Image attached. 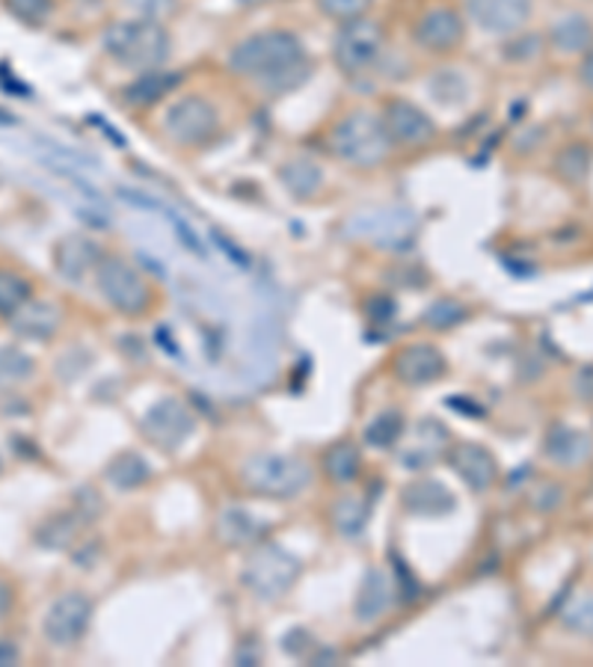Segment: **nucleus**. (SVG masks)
<instances>
[{
	"mask_svg": "<svg viewBox=\"0 0 593 667\" xmlns=\"http://www.w3.org/2000/svg\"><path fill=\"white\" fill-rule=\"evenodd\" d=\"M89 620H92V602L72 590L51 602L48 614H45V638L54 647H75L84 635H87Z\"/></svg>",
	"mask_w": 593,
	"mask_h": 667,
	"instance_id": "nucleus-9",
	"label": "nucleus"
},
{
	"mask_svg": "<svg viewBox=\"0 0 593 667\" xmlns=\"http://www.w3.org/2000/svg\"><path fill=\"white\" fill-rule=\"evenodd\" d=\"M10 605H12V590L7 588L3 581H0V620L7 617V611H10Z\"/></svg>",
	"mask_w": 593,
	"mask_h": 667,
	"instance_id": "nucleus-41",
	"label": "nucleus"
},
{
	"mask_svg": "<svg viewBox=\"0 0 593 667\" xmlns=\"http://www.w3.org/2000/svg\"><path fill=\"white\" fill-rule=\"evenodd\" d=\"M371 516V504L362 499V495H348V499H341L336 504V511H332V523L339 528V534L344 537H356V534L365 528Z\"/></svg>",
	"mask_w": 593,
	"mask_h": 667,
	"instance_id": "nucleus-29",
	"label": "nucleus"
},
{
	"mask_svg": "<svg viewBox=\"0 0 593 667\" xmlns=\"http://www.w3.org/2000/svg\"><path fill=\"white\" fill-rule=\"evenodd\" d=\"M413 36H416V42L425 51L448 54V51H454L460 42L466 40V24H463V15L458 10L433 7V10H428L416 21Z\"/></svg>",
	"mask_w": 593,
	"mask_h": 667,
	"instance_id": "nucleus-12",
	"label": "nucleus"
},
{
	"mask_svg": "<svg viewBox=\"0 0 593 667\" xmlns=\"http://www.w3.org/2000/svg\"><path fill=\"white\" fill-rule=\"evenodd\" d=\"M19 658V649L12 647L10 641H0V665H12Z\"/></svg>",
	"mask_w": 593,
	"mask_h": 667,
	"instance_id": "nucleus-40",
	"label": "nucleus"
},
{
	"mask_svg": "<svg viewBox=\"0 0 593 667\" xmlns=\"http://www.w3.org/2000/svg\"><path fill=\"white\" fill-rule=\"evenodd\" d=\"M400 434H404V418H400L398 409H386L365 427V442L374 445V448H392L400 439Z\"/></svg>",
	"mask_w": 593,
	"mask_h": 667,
	"instance_id": "nucleus-31",
	"label": "nucleus"
},
{
	"mask_svg": "<svg viewBox=\"0 0 593 667\" xmlns=\"http://www.w3.org/2000/svg\"><path fill=\"white\" fill-rule=\"evenodd\" d=\"M323 472L332 484H351L360 474V451L351 442L332 445L327 457H323Z\"/></svg>",
	"mask_w": 593,
	"mask_h": 667,
	"instance_id": "nucleus-28",
	"label": "nucleus"
},
{
	"mask_svg": "<svg viewBox=\"0 0 593 667\" xmlns=\"http://www.w3.org/2000/svg\"><path fill=\"white\" fill-rule=\"evenodd\" d=\"M404 507L416 516H442L454 511V495L437 481H416L404 490Z\"/></svg>",
	"mask_w": 593,
	"mask_h": 667,
	"instance_id": "nucleus-19",
	"label": "nucleus"
},
{
	"mask_svg": "<svg viewBox=\"0 0 593 667\" xmlns=\"http://www.w3.org/2000/svg\"><path fill=\"white\" fill-rule=\"evenodd\" d=\"M101 262V252L89 238L72 234L57 247V271L72 282H80L87 273H92Z\"/></svg>",
	"mask_w": 593,
	"mask_h": 667,
	"instance_id": "nucleus-17",
	"label": "nucleus"
},
{
	"mask_svg": "<svg viewBox=\"0 0 593 667\" xmlns=\"http://www.w3.org/2000/svg\"><path fill=\"white\" fill-rule=\"evenodd\" d=\"M125 7L134 12L136 19L164 21L166 15H173L178 7V0H125Z\"/></svg>",
	"mask_w": 593,
	"mask_h": 667,
	"instance_id": "nucleus-35",
	"label": "nucleus"
},
{
	"mask_svg": "<svg viewBox=\"0 0 593 667\" xmlns=\"http://www.w3.org/2000/svg\"><path fill=\"white\" fill-rule=\"evenodd\" d=\"M12 329L24 336V339L48 341L59 327V311L45 300H28L10 318Z\"/></svg>",
	"mask_w": 593,
	"mask_h": 667,
	"instance_id": "nucleus-18",
	"label": "nucleus"
},
{
	"mask_svg": "<svg viewBox=\"0 0 593 667\" xmlns=\"http://www.w3.org/2000/svg\"><path fill=\"white\" fill-rule=\"evenodd\" d=\"M105 51L119 66L149 72V68L164 66L173 51V40L161 21L131 19L119 21L105 33Z\"/></svg>",
	"mask_w": 593,
	"mask_h": 667,
	"instance_id": "nucleus-3",
	"label": "nucleus"
},
{
	"mask_svg": "<svg viewBox=\"0 0 593 667\" xmlns=\"http://www.w3.org/2000/svg\"><path fill=\"white\" fill-rule=\"evenodd\" d=\"M96 285L101 291V297L122 315H146L152 306V285L143 273L136 271L134 264L110 255L101 259L96 267Z\"/></svg>",
	"mask_w": 593,
	"mask_h": 667,
	"instance_id": "nucleus-5",
	"label": "nucleus"
},
{
	"mask_svg": "<svg viewBox=\"0 0 593 667\" xmlns=\"http://www.w3.org/2000/svg\"><path fill=\"white\" fill-rule=\"evenodd\" d=\"M300 576V561L288 555L283 546H259L243 564V584L259 600H283Z\"/></svg>",
	"mask_w": 593,
	"mask_h": 667,
	"instance_id": "nucleus-6",
	"label": "nucleus"
},
{
	"mask_svg": "<svg viewBox=\"0 0 593 667\" xmlns=\"http://www.w3.org/2000/svg\"><path fill=\"white\" fill-rule=\"evenodd\" d=\"M549 40H552V48H558L561 54H584L587 48H593V24L584 15H564L558 19L549 30Z\"/></svg>",
	"mask_w": 593,
	"mask_h": 667,
	"instance_id": "nucleus-20",
	"label": "nucleus"
},
{
	"mask_svg": "<svg viewBox=\"0 0 593 667\" xmlns=\"http://www.w3.org/2000/svg\"><path fill=\"white\" fill-rule=\"evenodd\" d=\"M323 15H330L336 21H351L365 15V10L371 7V0H318Z\"/></svg>",
	"mask_w": 593,
	"mask_h": 667,
	"instance_id": "nucleus-34",
	"label": "nucleus"
},
{
	"mask_svg": "<svg viewBox=\"0 0 593 667\" xmlns=\"http://www.w3.org/2000/svg\"><path fill=\"white\" fill-rule=\"evenodd\" d=\"M463 318H466V311H463V306H460V303H454V300L433 303V306L428 309L430 327L448 329V327H454V324H460Z\"/></svg>",
	"mask_w": 593,
	"mask_h": 667,
	"instance_id": "nucleus-36",
	"label": "nucleus"
},
{
	"mask_svg": "<svg viewBox=\"0 0 593 667\" xmlns=\"http://www.w3.org/2000/svg\"><path fill=\"white\" fill-rule=\"evenodd\" d=\"M591 166H593V149L584 143L564 145V149L558 152V157H554V173H558V178L567 184H573V187L587 182Z\"/></svg>",
	"mask_w": 593,
	"mask_h": 667,
	"instance_id": "nucleus-25",
	"label": "nucleus"
},
{
	"mask_svg": "<svg viewBox=\"0 0 593 667\" xmlns=\"http://www.w3.org/2000/svg\"><path fill=\"white\" fill-rule=\"evenodd\" d=\"M30 300V282L15 271H0V318L10 320Z\"/></svg>",
	"mask_w": 593,
	"mask_h": 667,
	"instance_id": "nucleus-30",
	"label": "nucleus"
},
{
	"mask_svg": "<svg viewBox=\"0 0 593 667\" xmlns=\"http://www.w3.org/2000/svg\"><path fill=\"white\" fill-rule=\"evenodd\" d=\"M311 481V466L300 457L259 455L243 466V484L250 493L267 499H294Z\"/></svg>",
	"mask_w": 593,
	"mask_h": 667,
	"instance_id": "nucleus-4",
	"label": "nucleus"
},
{
	"mask_svg": "<svg viewBox=\"0 0 593 667\" xmlns=\"http://www.w3.org/2000/svg\"><path fill=\"white\" fill-rule=\"evenodd\" d=\"M383 125L389 131L392 145H407V149L428 145L437 136L433 119L421 107L413 105V101H404V98H395V101L383 107Z\"/></svg>",
	"mask_w": 593,
	"mask_h": 667,
	"instance_id": "nucleus-11",
	"label": "nucleus"
},
{
	"mask_svg": "<svg viewBox=\"0 0 593 667\" xmlns=\"http://www.w3.org/2000/svg\"><path fill=\"white\" fill-rule=\"evenodd\" d=\"M149 478H152L149 463L140 455H131V451L113 457L108 466V481L117 490H136V486L146 484Z\"/></svg>",
	"mask_w": 593,
	"mask_h": 667,
	"instance_id": "nucleus-27",
	"label": "nucleus"
},
{
	"mask_svg": "<svg viewBox=\"0 0 593 667\" xmlns=\"http://www.w3.org/2000/svg\"><path fill=\"white\" fill-rule=\"evenodd\" d=\"M327 143L339 161L360 170L380 166L392 155V140L383 125V117H374L369 110H353L348 117H341L332 125Z\"/></svg>",
	"mask_w": 593,
	"mask_h": 667,
	"instance_id": "nucleus-2",
	"label": "nucleus"
},
{
	"mask_svg": "<svg viewBox=\"0 0 593 667\" xmlns=\"http://www.w3.org/2000/svg\"><path fill=\"white\" fill-rule=\"evenodd\" d=\"M164 131L176 145H205L220 131V113L208 98L187 96L166 110Z\"/></svg>",
	"mask_w": 593,
	"mask_h": 667,
	"instance_id": "nucleus-8",
	"label": "nucleus"
},
{
	"mask_svg": "<svg viewBox=\"0 0 593 667\" xmlns=\"http://www.w3.org/2000/svg\"><path fill=\"white\" fill-rule=\"evenodd\" d=\"M561 623L575 635L593 638V593H579L570 600L564 611H561Z\"/></svg>",
	"mask_w": 593,
	"mask_h": 667,
	"instance_id": "nucleus-33",
	"label": "nucleus"
},
{
	"mask_svg": "<svg viewBox=\"0 0 593 667\" xmlns=\"http://www.w3.org/2000/svg\"><path fill=\"white\" fill-rule=\"evenodd\" d=\"M234 75L262 84L267 92H288L309 75L303 42L288 30H267L243 40L229 57Z\"/></svg>",
	"mask_w": 593,
	"mask_h": 667,
	"instance_id": "nucleus-1",
	"label": "nucleus"
},
{
	"mask_svg": "<svg viewBox=\"0 0 593 667\" xmlns=\"http://www.w3.org/2000/svg\"><path fill=\"white\" fill-rule=\"evenodd\" d=\"M446 425H437V422H425V425L416 430V442L409 445L407 455H404V463L409 469H425L437 460L439 445L446 442Z\"/></svg>",
	"mask_w": 593,
	"mask_h": 667,
	"instance_id": "nucleus-26",
	"label": "nucleus"
},
{
	"mask_svg": "<svg viewBox=\"0 0 593 667\" xmlns=\"http://www.w3.org/2000/svg\"><path fill=\"white\" fill-rule=\"evenodd\" d=\"M546 457L558 466H579L584 463L593 451L591 436L582 434V430H575V427L558 425L549 430L543 445Z\"/></svg>",
	"mask_w": 593,
	"mask_h": 667,
	"instance_id": "nucleus-16",
	"label": "nucleus"
},
{
	"mask_svg": "<svg viewBox=\"0 0 593 667\" xmlns=\"http://www.w3.org/2000/svg\"><path fill=\"white\" fill-rule=\"evenodd\" d=\"M33 374V359L19 348H0V389L19 386Z\"/></svg>",
	"mask_w": 593,
	"mask_h": 667,
	"instance_id": "nucleus-32",
	"label": "nucleus"
},
{
	"mask_svg": "<svg viewBox=\"0 0 593 667\" xmlns=\"http://www.w3.org/2000/svg\"><path fill=\"white\" fill-rule=\"evenodd\" d=\"M579 78H582L584 87H591V89H593V48L584 51L582 68H579Z\"/></svg>",
	"mask_w": 593,
	"mask_h": 667,
	"instance_id": "nucleus-39",
	"label": "nucleus"
},
{
	"mask_svg": "<svg viewBox=\"0 0 593 667\" xmlns=\"http://www.w3.org/2000/svg\"><path fill=\"white\" fill-rule=\"evenodd\" d=\"M264 525L255 520L250 511H241V507H229V511L220 513L217 520V537L226 543V546H253L259 537H262Z\"/></svg>",
	"mask_w": 593,
	"mask_h": 667,
	"instance_id": "nucleus-21",
	"label": "nucleus"
},
{
	"mask_svg": "<svg viewBox=\"0 0 593 667\" xmlns=\"http://www.w3.org/2000/svg\"><path fill=\"white\" fill-rule=\"evenodd\" d=\"M448 463H451V469H454L475 493H484V490L496 484V457L490 455L486 448H481V445H458V448L451 451V457H448Z\"/></svg>",
	"mask_w": 593,
	"mask_h": 667,
	"instance_id": "nucleus-15",
	"label": "nucleus"
},
{
	"mask_svg": "<svg viewBox=\"0 0 593 667\" xmlns=\"http://www.w3.org/2000/svg\"><path fill=\"white\" fill-rule=\"evenodd\" d=\"M279 178L288 187V194L297 196V199H309L321 190L323 173L321 166L309 161V157H297V161H288V164L279 170Z\"/></svg>",
	"mask_w": 593,
	"mask_h": 667,
	"instance_id": "nucleus-22",
	"label": "nucleus"
},
{
	"mask_svg": "<svg viewBox=\"0 0 593 667\" xmlns=\"http://www.w3.org/2000/svg\"><path fill=\"white\" fill-rule=\"evenodd\" d=\"M469 15L486 33H516L531 15V0H469Z\"/></svg>",
	"mask_w": 593,
	"mask_h": 667,
	"instance_id": "nucleus-13",
	"label": "nucleus"
},
{
	"mask_svg": "<svg viewBox=\"0 0 593 667\" xmlns=\"http://www.w3.org/2000/svg\"><path fill=\"white\" fill-rule=\"evenodd\" d=\"M383 28L371 19L341 21L339 33L332 40V59L344 75H362L369 72L383 54Z\"/></svg>",
	"mask_w": 593,
	"mask_h": 667,
	"instance_id": "nucleus-7",
	"label": "nucleus"
},
{
	"mask_svg": "<svg viewBox=\"0 0 593 667\" xmlns=\"http://www.w3.org/2000/svg\"><path fill=\"white\" fill-rule=\"evenodd\" d=\"M196 430L194 413L187 409L176 397H164L157 401L143 418V434L149 442H155L164 451H176L178 445H185L190 434Z\"/></svg>",
	"mask_w": 593,
	"mask_h": 667,
	"instance_id": "nucleus-10",
	"label": "nucleus"
},
{
	"mask_svg": "<svg viewBox=\"0 0 593 667\" xmlns=\"http://www.w3.org/2000/svg\"><path fill=\"white\" fill-rule=\"evenodd\" d=\"M395 378L407 386H428L446 374V357L433 345H409L395 357Z\"/></svg>",
	"mask_w": 593,
	"mask_h": 667,
	"instance_id": "nucleus-14",
	"label": "nucleus"
},
{
	"mask_svg": "<svg viewBox=\"0 0 593 667\" xmlns=\"http://www.w3.org/2000/svg\"><path fill=\"white\" fill-rule=\"evenodd\" d=\"M173 87H178L176 75L161 72V68H149V72H143V75H140V78H136L134 84L125 89V98L131 101V105L146 107V105H155V101H161L164 96H169V89Z\"/></svg>",
	"mask_w": 593,
	"mask_h": 667,
	"instance_id": "nucleus-24",
	"label": "nucleus"
},
{
	"mask_svg": "<svg viewBox=\"0 0 593 667\" xmlns=\"http://www.w3.org/2000/svg\"><path fill=\"white\" fill-rule=\"evenodd\" d=\"M537 45H540V40H537V36H528V40H523V42H516L514 48H519V51H510V54H507V57H535L537 54Z\"/></svg>",
	"mask_w": 593,
	"mask_h": 667,
	"instance_id": "nucleus-38",
	"label": "nucleus"
},
{
	"mask_svg": "<svg viewBox=\"0 0 593 667\" xmlns=\"http://www.w3.org/2000/svg\"><path fill=\"white\" fill-rule=\"evenodd\" d=\"M7 7H10L21 21L40 24L51 12V0H7Z\"/></svg>",
	"mask_w": 593,
	"mask_h": 667,
	"instance_id": "nucleus-37",
	"label": "nucleus"
},
{
	"mask_svg": "<svg viewBox=\"0 0 593 667\" xmlns=\"http://www.w3.org/2000/svg\"><path fill=\"white\" fill-rule=\"evenodd\" d=\"M241 7H259V3H267V0H238Z\"/></svg>",
	"mask_w": 593,
	"mask_h": 667,
	"instance_id": "nucleus-42",
	"label": "nucleus"
},
{
	"mask_svg": "<svg viewBox=\"0 0 593 667\" xmlns=\"http://www.w3.org/2000/svg\"><path fill=\"white\" fill-rule=\"evenodd\" d=\"M392 600V581L383 570H371L362 581L360 600H356V617L360 620H374L383 611L389 609Z\"/></svg>",
	"mask_w": 593,
	"mask_h": 667,
	"instance_id": "nucleus-23",
	"label": "nucleus"
}]
</instances>
